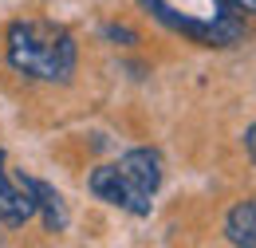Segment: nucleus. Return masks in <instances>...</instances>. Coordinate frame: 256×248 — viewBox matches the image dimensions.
<instances>
[{
  "instance_id": "1",
  "label": "nucleus",
  "mask_w": 256,
  "mask_h": 248,
  "mask_svg": "<svg viewBox=\"0 0 256 248\" xmlns=\"http://www.w3.org/2000/svg\"><path fill=\"white\" fill-rule=\"evenodd\" d=\"M8 63L12 71L40 83H67L75 75V36L48 20H20L8 28Z\"/></svg>"
},
{
  "instance_id": "2",
  "label": "nucleus",
  "mask_w": 256,
  "mask_h": 248,
  "mask_svg": "<svg viewBox=\"0 0 256 248\" xmlns=\"http://www.w3.org/2000/svg\"><path fill=\"white\" fill-rule=\"evenodd\" d=\"M142 8L170 32L205 48H228L244 36V16L232 12L224 0H142Z\"/></svg>"
},
{
  "instance_id": "3",
  "label": "nucleus",
  "mask_w": 256,
  "mask_h": 248,
  "mask_svg": "<svg viewBox=\"0 0 256 248\" xmlns=\"http://www.w3.org/2000/svg\"><path fill=\"white\" fill-rule=\"evenodd\" d=\"M36 178L24 170H8V154L0 150V224H24L36 217Z\"/></svg>"
},
{
  "instance_id": "4",
  "label": "nucleus",
  "mask_w": 256,
  "mask_h": 248,
  "mask_svg": "<svg viewBox=\"0 0 256 248\" xmlns=\"http://www.w3.org/2000/svg\"><path fill=\"white\" fill-rule=\"evenodd\" d=\"M91 193H95L98 201L122 209V213H134V217H150V205H154L150 197H142V193L122 178L118 166H98L95 174H91Z\"/></svg>"
},
{
  "instance_id": "5",
  "label": "nucleus",
  "mask_w": 256,
  "mask_h": 248,
  "mask_svg": "<svg viewBox=\"0 0 256 248\" xmlns=\"http://www.w3.org/2000/svg\"><path fill=\"white\" fill-rule=\"evenodd\" d=\"M114 166L122 170V178H126L142 197L154 201V193H158V186H162V158L154 154V150H130V154L118 158Z\"/></svg>"
},
{
  "instance_id": "6",
  "label": "nucleus",
  "mask_w": 256,
  "mask_h": 248,
  "mask_svg": "<svg viewBox=\"0 0 256 248\" xmlns=\"http://www.w3.org/2000/svg\"><path fill=\"white\" fill-rule=\"evenodd\" d=\"M224 236L232 244L256 248V201H240L228 217H224Z\"/></svg>"
},
{
  "instance_id": "7",
  "label": "nucleus",
  "mask_w": 256,
  "mask_h": 248,
  "mask_svg": "<svg viewBox=\"0 0 256 248\" xmlns=\"http://www.w3.org/2000/svg\"><path fill=\"white\" fill-rule=\"evenodd\" d=\"M36 201H40V205H36V213H44V224H48L52 232H64V228H67L64 197L48 186V182H36Z\"/></svg>"
},
{
  "instance_id": "8",
  "label": "nucleus",
  "mask_w": 256,
  "mask_h": 248,
  "mask_svg": "<svg viewBox=\"0 0 256 248\" xmlns=\"http://www.w3.org/2000/svg\"><path fill=\"white\" fill-rule=\"evenodd\" d=\"M224 4H228L232 12H240V16H252L256 12V0H224Z\"/></svg>"
},
{
  "instance_id": "9",
  "label": "nucleus",
  "mask_w": 256,
  "mask_h": 248,
  "mask_svg": "<svg viewBox=\"0 0 256 248\" xmlns=\"http://www.w3.org/2000/svg\"><path fill=\"white\" fill-rule=\"evenodd\" d=\"M244 146H248V154H252V162H256V122L248 126V134H244Z\"/></svg>"
},
{
  "instance_id": "10",
  "label": "nucleus",
  "mask_w": 256,
  "mask_h": 248,
  "mask_svg": "<svg viewBox=\"0 0 256 248\" xmlns=\"http://www.w3.org/2000/svg\"><path fill=\"white\" fill-rule=\"evenodd\" d=\"M106 36H110V40H126V44H134V36H130L126 28H106Z\"/></svg>"
}]
</instances>
